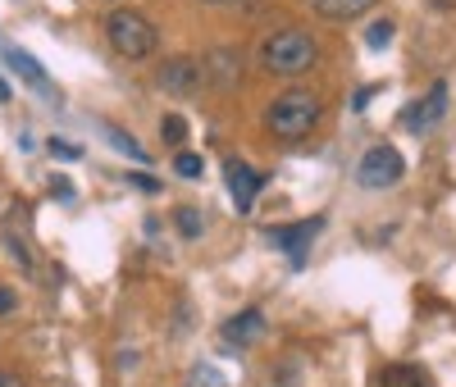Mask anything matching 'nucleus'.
<instances>
[{"label": "nucleus", "mask_w": 456, "mask_h": 387, "mask_svg": "<svg viewBox=\"0 0 456 387\" xmlns=\"http://www.w3.org/2000/svg\"><path fill=\"white\" fill-rule=\"evenodd\" d=\"M443 114H447V83H434L420 101H411L406 114H402V128L406 133H429L443 124Z\"/></svg>", "instance_id": "obj_6"}, {"label": "nucleus", "mask_w": 456, "mask_h": 387, "mask_svg": "<svg viewBox=\"0 0 456 387\" xmlns=\"http://www.w3.org/2000/svg\"><path fill=\"white\" fill-rule=\"evenodd\" d=\"M51 155H60V160H78V146L64 141V137H51Z\"/></svg>", "instance_id": "obj_18"}, {"label": "nucleus", "mask_w": 456, "mask_h": 387, "mask_svg": "<svg viewBox=\"0 0 456 387\" xmlns=\"http://www.w3.org/2000/svg\"><path fill=\"white\" fill-rule=\"evenodd\" d=\"M5 55H10V64L23 73V83L28 87H37V92H46L51 96V83H46V73H42V64H37L32 55H23V51H14V46H5Z\"/></svg>", "instance_id": "obj_13"}, {"label": "nucleus", "mask_w": 456, "mask_h": 387, "mask_svg": "<svg viewBox=\"0 0 456 387\" xmlns=\"http://www.w3.org/2000/svg\"><path fill=\"white\" fill-rule=\"evenodd\" d=\"M160 137H165L169 146H183V141H187V124L178 119V114H169V119H160Z\"/></svg>", "instance_id": "obj_16"}, {"label": "nucleus", "mask_w": 456, "mask_h": 387, "mask_svg": "<svg viewBox=\"0 0 456 387\" xmlns=\"http://www.w3.org/2000/svg\"><path fill=\"white\" fill-rule=\"evenodd\" d=\"M105 42H110L114 55H124V60H151L160 51V28L151 23L142 10L119 5V10H110V19H105Z\"/></svg>", "instance_id": "obj_2"}, {"label": "nucleus", "mask_w": 456, "mask_h": 387, "mask_svg": "<svg viewBox=\"0 0 456 387\" xmlns=\"http://www.w3.org/2000/svg\"><path fill=\"white\" fill-rule=\"evenodd\" d=\"M174 228L183 232L187 242H192V238H201V232H206V214L192 210V206H178V210H174Z\"/></svg>", "instance_id": "obj_14"}, {"label": "nucleus", "mask_w": 456, "mask_h": 387, "mask_svg": "<svg viewBox=\"0 0 456 387\" xmlns=\"http://www.w3.org/2000/svg\"><path fill=\"white\" fill-rule=\"evenodd\" d=\"M315 60H320V46H315V36L301 32V28L270 32L260 42V69L274 73V77H301V73L315 69Z\"/></svg>", "instance_id": "obj_1"}, {"label": "nucleus", "mask_w": 456, "mask_h": 387, "mask_svg": "<svg viewBox=\"0 0 456 387\" xmlns=\"http://www.w3.org/2000/svg\"><path fill=\"white\" fill-rule=\"evenodd\" d=\"M19 305V296L10 292V287H0V315H10V310Z\"/></svg>", "instance_id": "obj_20"}, {"label": "nucleus", "mask_w": 456, "mask_h": 387, "mask_svg": "<svg viewBox=\"0 0 456 387\" xmlns=\"http://www.w3.org/2000/svg\"><path fill=\"white\" fill-rule=\"evenodd\" d=\"M0 387H23V378L14 369H0Z\"/></svg>", "instance_id": "obj_21"}, {"label": "nucleus", "mask_w": 456, "mask_h": 387, "mask_svg": "<svg viewBox=\"0 0 456 387\" xmlns=\"http://www.w3.org/2000/svg\"><path fill=\"white\" fill-rule=\"evenodd\" d=\"M201 5H233V0H201Z\"/></svg>", "instance_id": "obj_22"}, {"label": "nucleus", "mask_w": 456, "mask_h": 387, "mask_svg": "<svg viewBox=\"0 0 456 387\" xmlns=\"http://www.w3.org/2000/svg\"><path fill=\"white\" fill-rule=\"evenodd\" d=\"M174 169H178L183 178H201V155H192V150H183L178 160H174Z\"/></svg>", "instance_id": "obj_17"}, {"label": "nucleus", "mask_w": 456, "mask_h": 387, "mask_svg": "<svg viewBox=\"0 0 456 387\" xmlns=\"http://www.w3.org/2000/svg\"><path fill=\"white\" fill-rule=\"evenodd\" d=\"M156 87L169 92V96H192L197 87H206L201 60H197V55H174V60H165L160 73H156Z\"/></svg>", "instance_id": "obj_5"}, {"label": "nucleus", "mask_w": 456, "mask_h": 387, "mask_svg": "<svg viewBox=\"0 0 456 387\" xmlns=\"http://www.w3.org/2000/svg\"><path fill=\"white\" fill-rule=\"evenodd\" d=\"M260 333H265V315H260V310H242V315H233L224 324V342L228 346H251V342H260Z\"/></svg>", "instance_id": "obj_10"}, {"label": "nucleus", "mask_w": 456, "mask_h": 387, "mask_svg": "<svg viewBox=\"0 0 456 387\" xmlns=\"http://www.w3.org/2000/svg\"><path fill=\"white\" fill-rule=\"evenodd\" d=\"M374 5H379V0H315V14H320L324 23H356V19H365Z\"/></svg>", "instance_id": "obj_11"}, {"label": "nucleus", "mask_w": 456, "mask_h": 387, "mask_svg": "<svg viewBox=\"0 0 456 387\" xmlns=\"http://www.w3.org/2000/svg\"><path fill=\"white\" fill-rule=\"evenodd\" d=\"M379 387H429V374L420 365H388L379 374Z\"/></svg>", "instance_id": "obj_12"}, {"label": "nucleus", "mask_w": 456, "mask_h": 387, "mask_svg": "<svg viewBox=\"0 0 456 387\" xmlns=\"http://www.w3.org/2000/svg\"><path fill=\"white\" fill-rule=\"evenodd\" d=\"M0 96H10V87H5V83H0Z\"/></svg>", "instance_id": "obj_23"}, {"label": "nucleus", "mask_w": 456, "mask_h": 387, "mask_svg": "<svg viewBox=\"0 0 456 387\" xmlns=\"http://www.w3.org/2000/svg\"><path fill=\"white\" fill-rule=\"evenodd\" d=\"M224 178H228V197H233V206L238 210H251L256 197H260V173L247 160H228L224 165Z\"/></svg>", "instance_id": "obj_8"}, {"label": "nucleus", "mask_w": 456, "mask_h": 387, "mask_svg": "<svg viewBox=\"0 0 456 387\" xmlns=\"http://www.w3.org/2000/svg\"><path fill=\"white\" fill-rule=\"evenodd\" d=\"M388 42H393V23H388V19L370 23V32H365V46H370V51H384Z\"/></svg>", "instance_id": "obj_15"}, {"label": "nucleus", "mask_w": 456, "mask_h": 387, "mask_svg": "<svg viewBox=\"0 0 456 387\" xmlns=\"http://www.w3.org/2000/svg\"><path fill=\"white\" fill-rule=\"evenodd\" d=\"M201 73H206V83H215V87H233L238 73H242V55H233V51H210V55L201 60Z\"/></svg>", "instance_id": "obj_9"}, {"label": "nucleus", "mask_w": 456, "mask_h": 387, "mask_svg": "<svg viewBox=\"0 0 456 387\" xmlns=\"http://www.w3.org/2000/svg\"><path fill=\"white\" fill-rule=\"evenodd\" d=\"M402 173H406V160H402L393 146H370L361 155V165H356V182L365 191H384V187L402 182Z\"/></svg>", "instance_id": "obj_4"}, {"label": "nucleus", "mask_w": 456, "mask_h": 387, "mask_svg": "<svg viewBox=\"0 0 456 387\" xmlns=\"http://www.w3.org/2000/svg\"><path fill=\"white\" fill-rule=\"evenodd\" d=\"M110 137L119 141V150H128V155H137V160H146V155H142V146H137L133 137H124V133H114V128H110Z\"/></svg>", "instance_id": "obj_19"}, {"label": "nucleus", "mask_w": 456, "mask_h": 387, "mask_svg": "<svg viewBox=\"0 0 456 387\" xmlns=\"http://www.w3.org/2000/svg\"><path fill=\"white\" fill-rule=\"evenodd\" d=\"M320 228H324V219L315 214V219L297 223V228H270V242H274V246H283L292 264H301V260H306V251H311V242H315V232H320Z\"/></svg>", "instance_id": "obj_7"}, {"label": "nucleus", "mask_w": 456, "mask_h": 387, "mask_svg": "<svg viewBox=\"0 0 456 387\" xmlns=\"http://www.w3.org/2000/svg\"><path fill=\"white\" fill-rule=\"evenodd\" d=\"M320 114H324V101L315 92H283L270 114H265V128H270L279 141H301V137H311V128L320 124Z\"/></svg>", "instance_id": "obj_3"}]
</instances>
